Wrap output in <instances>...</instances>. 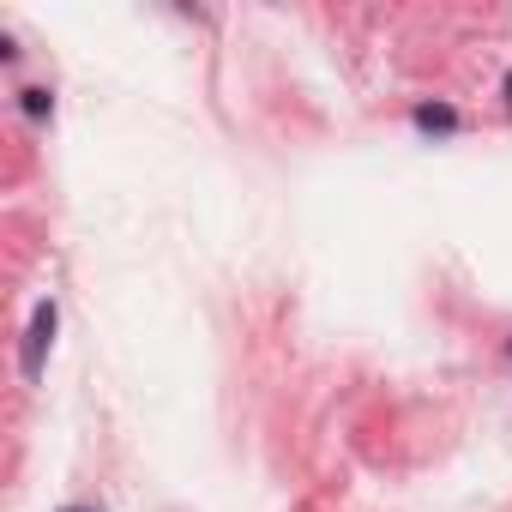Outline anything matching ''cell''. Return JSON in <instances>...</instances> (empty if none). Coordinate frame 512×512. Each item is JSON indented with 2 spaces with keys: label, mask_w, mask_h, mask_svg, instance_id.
<instances>
[{
  "label": "cell",
  "mask_w": 512,
  "mask_h": 512,
  "mask_svg": "<svg viewBox=\"0 0 512 512\" xmlns=\"http://www.w3.org/2000/svg\"><path fill=\"white\" fill-rule=\"evenodd\" d=\"M55 326H61V308H55V296H43L37 308H31V326H25V344H19V374L37 386L43 380V356H49V344H55Z\"/></svg>",
  "instance_id": "obj_1"
},
{
  "label": "cell",
  "mask_w": 512,
  "mask_h": 512,
  "mask_svg": "<svg viewBox=\"0 0 512 512\" xmlns=\"http://www.w3.org/2000/svg\"><path fill=\"white\" fill-rule=\"evenodd\" d=\"M410 121H416V133H434V139L458 133V109H452V103H416Z\"/></svg>",
  "instance_id": "obj_2"
},
{
  "label": "cell",
  "mask_w": 512,
  "mask_h": 512,
  "mask_svg": "<svg viewBox=\"0 0 512 512\" xmlns=\"http://www.w3.org/2000/svg\"><path fill=\"white\" fill-rule=\"evenodd\" d=\"M19 109H25V121H49V115H55V91L25 85V91H19Z\"/></svg>",
  "instance_id": "obj_3"
},
{
  "label": "cell",
  "mask_w": 512,
  "mask_h": 512,
  "mask_svg": "<svg viewBox=\"0 0 512 512\" xmlns=\"http://www.w3.org/2000/svg\"><path fill=\"white\" fill-rule=\"evenodd\" d=\"M61 512H97V506H61Z\"/></svg>",
  "instance_id": "obj_4"
},
{
  "label": "cell",
  "mask_w": 512,
  "mask_h": 512,
  "mask_svg": "<svg viewBox=\"0 0 512 512\" xmlns=\"http://www.w3.org/2000/svg\"><path fill=\"white\" fill-rule=\"evenodd\" d=\"M506 103H512V73H506Z\"/></svg>",
  "instance_id": "obj_5"
}]
</instances>
